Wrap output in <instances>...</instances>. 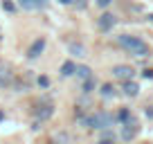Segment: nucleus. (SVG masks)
Returning <instances> with one entry per match:
<instances>
[{
    "label": "nucleus",
    "instance_id": "1",
    "mask_svg": "<svg viewBox=\"0 0 153 144\" xmlns=\"http://www.w3.org/2000/svg\"><path fill=\"white\" fill-rule=\"evenodd\" d=\"M117 43H120L128 54H133V56H146V54H149V45L144 43L142 39H137V36L122 34L120 39H117Z\"/></svg>",
    "mask_w": 153,
    "mask_h": 144
},
{
    "label": "nucleus",
    "instance_id": "2",
    "mask_svg": "<svg viewBox=\"0 0 153 144\" xmlns=\"http://www.w3.org/2000/svg\"><path fill=\"white\" fill-rule=\"evenodd\" d=\"M88 124H90V128H108V126H113V115H108V113H95L88 120Z\"/></svg>",
    "mask_w": 153,
    "mask_h": 144
},
{
    "label": "nucleus",
    "instance_id": "3",
    "mask_svg": "<svg viewBox=\"0 0 153 144\" xmlns=\"http://www.w3.org/2000/svg\"><path fill=\"white\" fill-rule=\"evenodd\" d=\"M137 133H140V124L135 120L124 122V128H122V140H124V142H131Z\"/></svg>",
    "mask_w": 153,
    "mask_h": 144
},
{
    "label": "nucleus",
    "instance_id": "4",
    "mask_svg": "<svg viewBox=\"0 0 153 144\" xmlns=\"http://www.w3.org/2000/svg\"><path fill=\"white\" fill-rule=\"evenodd\" d=\"M135 74V70L131 65H115L113 68V77L115 79H122V81H131Z\"/></svg>",
    "mask_w": 153,
    "mask_h": 144
},
{
    "label": "nucleus",
    "instance_id": "5",
    "mask_svg": "<svg viewBox=\"0 0 153 144\" xmlns=\"http://www.w3.org/2000/svg\"><path fill=\"white\" fill-rule=\"evenodd\" d=\"M11 79H14V74H11V68L7 65V63L0 61V88H5L11 83Z\"/></svg>",
    "mask_w": 153,
    "mask_h": 144
},
{
    "label": "nucleus",
    "instance_id": "6",
    "mask_svg": "<svg viewBox=\"0 0 153 144\" xmlns=\"http://www.w3.org/2000/svg\"><path fill=\"white\" fill-rule=\"evenodd\" d=\"M43 50H45V39H36L32 45H29V50H27V56H29V59H38Z\"/></svg>",
    "mask_w": 153,
    "mask_h": 144
},
{
    "label": "nucleus",
    "instance_id": "7",
    "mask_svg": "<svg viewBox=\"0 0 153 144\" xmlns=\"http://www.w3.org/2000/svg\"><path fill=\"white\" fill-rule=\"evenodd\" d=\"M113 25H115V16L113 14H104V16H99V20H97V27H99L101 32L113 29Z\"/></svg>",
    "mask_w": 153,
    "mask_h": 144
},
{
    "label": "nucleus",
    "instance_id": "8",
    "mask_svg": "<svg viewBox=\"0 0 153 144\" xmlns=\"http://www.w3.org/2000/svg\"><path fill=\"white\" fill-rule=\"evenodd\" d=\"M23 9H43L45 0H18Z\"/></svg>",
    "mask_w": 153,
    "mask_h": 144
},
{
    "label": "nucleus",
    "instance_id": "9",
    "mask_svg": "<svg viewBox=\"0 0 153 144\" xmlns=\"http://www.w3.org/2000/svg\"><path fill=\"white\" fill-rule=\"evenodd\" d=\"M54 115V108L52 106H38V111H36V120H50V117Z\"/></svg>",
    "mask_w": 153,
    "mask_h": 144
},
{
    "label": "nucleus",
    "instance_id": "10",
    "mask_svg": "<svg viewBox=\"0 0 153 144\" xmlns=\"http://www.w3.org/2000/svg\"><path fill=\"white\" fill-rule=\"evenodd\" d=\"M74 72H76V65H74L72 61H65V63L61 65V77H72Z\"/></svg>",
    "mask_w": 153,
    "mask_h": 144
},
{
    "label": "nucleus",
    "instance_id": "11",
    "mask_svg": "<svg viewBox=\"0 0 153 144\" xmlns=\"http://www.w3.org/2000/svg\"><path fill=\"white\" fill-rule=\"evenodd\" d=\"M74 74H76V77H81L83 81L92 77V72H90V68H88V65H76V72H74Z\"/></svg>",
    "mask_w": 153,
    "mask_h": 144
},
{
    "label": "nucleus",
    "instance_id": "12",
    "mask_svg": "<svg viewBox=\"0 0 153 144\" xmlns=\"http://www.w3.org/2000/svg\"><path fill=\"white\" fill-rule=\"evenodd\" d=\"M137 90H140V88H137V83H133V81H126V83H124V95L135 97V95H137Z\"/></svg>",
    "mask_w": 153,
    "mask_h": 144
},
{
    "label": "nucleus",
    "instance_id": "13",
    "mask_svg": "<svg viewBox=\"0 0 153 144\" xmlns=\"http://www.w3.org/2000/svg\"><path fill=\"white\" fill-rule=\"evenodd\" d=\"M70 52L76 54V56H86V50H83V45H74V43H72V45H70Z\"/></svg>",
    "mask_w": 153,
    "mask_h": 144
},
{
    "label": "nucleus",
    "instance_id": "14",
    "mask_svg": "<svg viewBox=\"0 0 153 144\" xmlns=\"http://www.w3.org/2000/svg\"><path fill=\"white\" fill-rule=\"evenodd\" d=\"M92 88H95V79H86V81H83V92H90L92 90Z\"/></svg>",
    "mask_w": 153,
    "mask_h": 144
},
{
    "label": "nucleus",
    "instance_id": "15",
    "mask_svg": "<svg viewBox=\"0 0 153 144\" xmlns=\"http://www.w3.org/2000/svg\"><path fill=\"white\" fill-rule=\"evenodd\" d=\"M101 95H104V97H110V95H113V86H110V83L101 86Z\"/></svg>",
    "mask_w": 153,
    "mask_h": 144
},
{
    "label": "nucleus",
    "instance_id": "16",
    "mask_svg": "<svg viewBox=\"0 0 153 144\" xmlns=\"http://www.w3.org/2000/svg\"><path fill=\"white\" fill-rule=\"evenodd\" d=\"M74 5L79 7V9H86V7H88V0H74Z\"/></svg>",
    "mask_w": 153,
    "mask_h": 144
},
{
    "label": "nucleus",
    "instance_id": "17",
    "mask_svg": "<svg viewBox=\"0 0 153 144\" xmlns=\"http://www.w3.org/2000/svg\"><path fill=\"white\" fill-rule=\"evenodd\" d=\"M120 120H122V122H128V120H131L128 111H122V113H120Z\"/></svg>",
    "mask_w": 153,
    "mask_h": 144
},
{
    "label": "nucleus",
    "instance_id": "18",
    "mask_svg": "<svg viewBox=\"0 0 153 144\" xmlns=\"http://www.w3.org/2000/svg\"><path fill=\"white\" fill-rule=\"evenodd\" d=\"M97 144H115V137H104V140H99Z\"/></svg>",
    "mask_w": 153,
    "mask_h": 144
},
{
    "label": "nucleus",
    "instance_id": "19",
    "mask_svg": "<svg viewBox=\"0 0 153 144\" xmlns=\"http://www.w3.org/2000/svg\"><path fill=\"white\" fill-rule=\"evenodd\" d=\"M2 7H5L7 11H14V5H11L9 0H2Z\"/></svg>",
    "mask_w": 153,
    "mask_h": 144
},
{
    "label": "nucleus",
    "instance_id": "20",
    "mask_svg": "<svg viewBox=\"0 0 153 144\" xmlns=\"http://www.w3.org/2000/svg\"><path fill=\"white\" fill-rule=\"evenodd\" d=\"M110 2H113V0H97V5H99V7H108Z\"/></svg>",
    "mask_w": 153,
    "mask_h": 144
},
{
    "label": "nucleus",
    "instance_id": "21",
    "mask_svg": "<svg viewBox=\"0 0 153 144\" xmlns=\"http://www.w3.org/2000/svg\"><path fill=\"white\" fill-rule=\"evenodd\" d=\"M38 83H41V86H48L50 81H48V77H41V79H38Z\"/></svg>",
    "mask_w": 153,
    "mask_h": 144
},
{
    "label": "nucleus",
    "instance_id": "22",
    "mask_svg": "<svg viewBox=\"0 0 153 144\" xmlns=\"http://www.w3.org/2000/svg\"><path fill=\"white\" fill-rule=\"evenodd\" d=\"M59 2H61V5H70L72 0H59Z\"/></svg>",
    "mask_w": 153,
    "mask_h": 144
},
{
    "label": "nucleus",
    "instance_id": "23",
    "mask_svg": "<svg viewBox=\"0 0 153 144\" xmlns=\"http://www.w3.org/2000/svg\"><path fill=\"white\" fill-rule=\"evenodd\" d=\"M0 120H2V113H0Z\"/></svg>",
    "mask_w": 153,
    "mask_h": 144
}]
</instances>
